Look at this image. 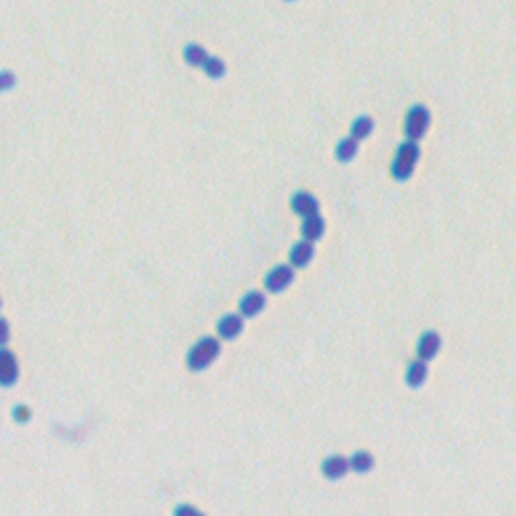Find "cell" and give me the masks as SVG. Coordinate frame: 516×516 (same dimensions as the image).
Listing matches in <instances>:
<instances>
[{"instance_id":"1","label":"cell","mask_w":516,"mask_h":516,"mask_svg":"<svg viewBox=\"0 0 516 516\" xmlns=\"http://www.w3.org/2000/svg\"><path fill=\"white\" fill-rule=\"evenodd\" d=\"M418 161H420V146H418V142H412V139L401 142L397 146V150H395L392 166H390L392 178H394L395 182L410 180L414 176L416 168H418Z\"/></svg>"},{"instance_id":"2","label":"cell","mask_w":516,"mask_h":516,"mask_svg":"<svg viewBox=\"0 0 516 516\" xmlns=\"http://www.w3.org/2000/svg\"><path fill=\"white\" fill-rule=\"evenodd\" d=\"M218 355H220V341L206 335L190 347L186 355V365L190 371H204L216 361Z\"/></svg>"},{"instance_id":"3","label":"cell","mask_w":516,"mask_h":516,"mask_svg":"<svg viewBox=\"0 0 516 516\" xmlns=\"http://www.w3.org/2000/svg\"><path fill=\"white\" fill-rule=\"evenodd\" d=\"M429 123H431V113L429 109L422 105V103H416L407 109L405 117H403V135L405 139H412V142H420L427 133L429 129Z\"/></svg>"},{"instance_id":"4","label":"cell","mask_w":516,"mask_h":516,"mask_svg":"<svg viewBox=\"0 0 516 516\" xmlns=\"http://www.w3.org/2000/svg\"><path fill=\"white\" fill-rule=\"evenodd\" d=\"M295 280V267L289 265H276L274 269H271L267 276H265V289L269 293H282L287 287H291Z\"/></svg>"},{"instance_id":"5","label":"cell","mask_w":516,"mask_h":516,"mask_svg":"<svg viewBox=\"0 0 516 516\" xmlns=\"http://www.w3.org/2000/svg\"><path fill=\"white\" fill-rule=\"evenodd\" d=\"M440 347H442V337L438 331L429 329V331H424L418 339V345H416V357L422 359L425 363H429L438 353H440Z\"/></svg>"},{"instance_id":"6","label":"cell","mask_w":516,"mask_h":516,"mask_svg":"<svg viewBox=\"0 0 516 516\" xmlns=\"http://www.w3.org/2000/svg\"><path fill=\"white\" fill-rule=\"evenodd\" d=\"M19 361L14 357L12 351L0 347V385L2 388H10L19 381Z\"/></svg>"},{"instance_id":"7","label":"cell","mask_w":516,"mask_h":516,"mask_svg":"<svg viewBox=\"0 0 516 516\" xmlns=\"http://www.w3.org/2000/svg\"><path fill=\"white\" fill-rule=\"evenodd\" d=\"M244 329V317L240 313H226L224 317L218 319L216 323V333L220 339L224 341H232L238 335L243 333Z\"/></svg>"},{"instance_id":"8","label":"cell","mask_w":516,"mask_h":516,"mask_svg":"<svg viewBox=\"0 0 516 516\" xmlns=\"http://www.w3.org/2000/svg\"><path fill=\"white\" fill-rule=\"evenodd\" d=\"M349 458L341 454L327 456L321 464V472L327 480H341L349 472Z\"/></svg>"},{"instance_id":"9","label":"cell","mask_w":516,"mask_h":516,"mask_svg":"<svg viewBox=\"0 0 516 516\" xmlns=\"http://www.w3.org/2000/svg\"><path fill=\"white\" fill-rule=\"evenodd\" d=\"M291 210L301 218L315 216L319 214V200L309 192H295L291 198Z\"/></svg>"},{"instance_id":"10","label":"cell","mask_w":516,"mask_h":516,"mask_svg":"<svg viewBox=\"0 0 516 516\" xmlns=\"http://www.w3.org/2000/svg\"><path fill=\"white\" fill-rule=\"evenodd\" d=\"M265 306H267L265 293H260V291H248L243 299H240V303H238V311H240L243 317L252 319V317L260 315L265 311Z\"/></svg>"},{"instance_id":"11","label":"cell","mask_w":516,"mask_h":516,"mask_svg":"<svg viewBox=\"0 0 516 516\" xmlns=\"http://www.w3.org/2000/svg\"><path fill=\"white\" fill-rule=\"evenodd\" d=\"M313 256H315V246H313V243H309V240L303 238V240L293 244V248L289 252V262L295 269H304V267L311 265Z\"/></svg>"},{"instance_id":"12","label":"cell","mask_w":516,"mask_h":516,"mask_svg":"<svg viewBox=\"0 0 516 516\" xmlns=\"http://www.w3.org/2000/svg\"><path fill=\"white\" fill-rule=\"evenodd\" d=\"M425 379H427V363L416 357L414 361H410L407 367H405V383L412 390H418V388L424 385Z\"/></svg>"},{"instance_id":"13","label":"cell","mask_w":516,"mask_h":516,"mask_svg":"<svg viewBox=\"0 0 516 516\" xmlns=\"http://www.w3.org/2000/svg\"><path fill=\"white\" fill-rule=\"evenodd\" d=\"M325 234V220L315 214V216H309V218H303V224H301V236L309 243H317L321 236Z\"/></svg>"},{"instance_id":"14","label":"cell","mask_w":516,"mask_h":516,"mask_svg":"<svg viewBox=\"0 0 516 516\" xmlns=\"http://www.w3.org/2000/svg\"><path fill=\"white\" fill-rule=\"evenodd\" d=\"M357 153H359V139H355L353 135H347V137L339 139L337 146H335V157L341 164H349Z\"/></svg>"},{"instance_id":"15","label":"cell","mask_w":516,"mask_h":516,"mask_svg":"<svg viewBox=\"0 0 516 516\" xmlns=\"http://www.w3.org/2000/svg\"><path fill=\"white\" fill-rule=\"evenodd\" d=\"M373 466H375V458L367 450H357L349 456V468L355 474H367L373 470Z\"/></svg>"},{"instance_id":"16","label":"cell","mask_w":516,"mask_h":516,"mask_svg":"<svg viewBox=\"0 0 516 516\" xmlns=\"http://www.w3.org/2000/svg\"><path fill=\"white\" fill-rule=\"evenodd\" d=\"M373 127H375V122H373L369 115H359V117H355L353 123H351V127H349V135H353L355 139L363 142V139H367V137L371 135Z\"/></svg>"},{"instance_id":"17","label":"cell","mask_w":516,"mask_h":516,"mask_svg":"<svg viewBox=\"0 0 516 516\" xmlns=\"http://www.w3.org/2000/svg\"><path fill=\"white\" fill-rule=\"evenodd\" d=\"M183 59H186V63H188L190 67H200V69H202L204 61L208 59V53H206V49H204L202 45L190 43V45L183 47Z\"/></svg>"},{"instance_id":"18","label":"cell","mask_w":516,"mask_h":516,"mask_svg":"<svg viewBox=\"0 0 516 516\" xmlns=\"http://www.w3.org/2000/svg\"><path fill=\"white\" fill-rule=\"evenodd\" d=\"M204 73L210 77V79H222L224 73H226V65L220 57H214V55H208V59L202 65Z\"/></svg>"},{"instance_id":"19","label":"cell","mask_w":516,"mask_h":516,"mask_svg":"<svg viewBox=\"0 0 516 516\" xmlns=\"http://www.w3.org/2000/svg\"><path fill=\"white\" fill-rule=\"evenodd\" d=\"M31 407L25 405V403H16V405L12 407V420L19 422V424H27V422L31 420Z\"/></svg>"},{"instance_id":"20","label":"cell","mask_w":516,"mask_h":516,"mask_svg":"<svg viewBox=\"0 0 516 516\" xmlns=\"http://www.w3.org/2000/svg\"><path fill=\"white\" fill-rule=\"evenodd\" d=\"M16 85V77H14V73L12 71H0V93L8 91V89H12Z\"/></svg>"},{"instance_id":"21","label":"cell","mask_w":516,"mask_h":516,"mask_svg":"<svg viewBox=\"0 0 516 516\" xmlns=\"http://www.w3.org/2000/svg\"><path fill=\"white\" fill-rule=\"evenodd\" d=\"M8 337H10V327H8V321L0 317V347H4L8 343Z\"/></svg>"},{"instance_id":"22","label":"cell","mask_w":516,"mask_h":516,"mask_svg":"<svg viewBox=\"0 0 516 516\" xmlns=\"http://www.w3.org/2000/svg\"><path fill=\"white\" fill-rule=\"evenodd\" d=\"M182 515H198V511H196V508H192V506H186V504H182V506H178V508H176V516H182Z\"/></svg>"},{"instance_id":"23","label":"cell","mask_w":516,"mask_h":516,"mask_svg":"<svg viewBox=\"0 0 516 516\" xmlns=\"http://www.w3.org/2000/svg\"><path fill=\"white\" fill-rule=\"evenodd\" d=\"M284 2H295V0H284Z\"/></svg>"},{"instance_id":"24","label":"cell","mask_w":516,"mask_h":516,"mask_svg":"<svg viewBox=\"0 0 516 516\" xmlns=\"http://www.w3.org/2000/svg\"><path fill=\"white\" fill-rule=\"evenodd\" d=\"M0 306H2V299H0Z\"/></svg>"}]
</instances>
